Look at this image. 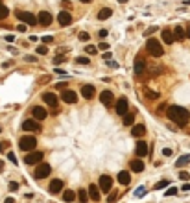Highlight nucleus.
<instances>
[{
    "instance_id": "f257e3e1",
    "label": "nucleus",
    "mask_w": 190,
    "mask_h": 203,
    "mask_svg": "<svg viewBox=\"0 0 190 203\" xmlns=\"http://www.w3.org/2000/svg\"><path fill=\"white\" fill-rule=\"evenodd\" d=\"M166 116L179 127H185L190 120V113L185 107H181V105H170L166 109Z\"/></svg>"
},
{
    "instance_id": "f03ea898",
    "label": "nucleus",
    "mask_w": 190,
    "mask_h": 203,
    "mask_svg": "<svg viewBox=\"0 0 190 203\" xmlns=\"http://www.w3.org/2000/svg\"><path fill=\"white\" fill-rule=\"evenodd\" d=\"M146 50L150 52V56H153V57H161V56L164 54V48L161 46V42L157 41V39H148Z\"/></svg>"
},
{
    "instance_id": "7ed1b4c3",
    "label": "nucleus",
    "mask_w": 190,
    "mask_h": 203,
    "mask_svg": "<svg viewBox=\"0 0 190 203\" xmlns=\"http://www.w3.org/2000/svg\"><path fill=\"white\" fill-rule=\"evenodd\" d=\"M35 146H37V138L35 137H31V135L20 137V141H19V148L20 149H24V152H31Z\"/></svg>"
},
{
    "instance_id": "20e7f679",
    "label": "nucleus",
    "mask_w": 190,
    "mask_h": 203,
    "mask_svg": "<svg viewBox=\"0 0 190 203\" xmlns=\"http://www.w3.org/2000/svg\"><path fill=\"white\" fill-rule=\"evenodd\" d=\"M17 19L20 20V22H24V24H30V26H33V24H39V20L35 15H31L30 11H17Z\"/></svg>"
},
{
    "instance_id": "39448f33",
    "label": "nucleus",
    "mask_w": 190,
    "mask_h": 203,
    "mask_svg": "<svg viewBox=\"0 0 190 203\" xmlns=\"http://www.w3.org/2000/svg\"><path fill=\"white\" fill-rule=\"evenodd\" d=\"M52 172V166L46 164V163H39L37 168H35V179H46Z\"/></svg>"
},
{
    "instance_id": "423d86ee",
    "label": "nucleus",
    "mask_w": 190,
    "mask_h": 203,
    "mask_svg": "<svg viewBox=\"0 0 190 203\" xmlns=\"http://www.w3.org/2000/svg\"><path fill=\"white\" fill-rule=\"evenodd\" d=\"M43 157H45L43 152H31V153L28 152L26 157H24V163L30 164V166H31V164H39V163H43Z\"/></svg>"
},
{
    "instance_id": "0eeeda50",
    "label": "nucleus",
    "mask_w": 190,
    "mask_h": 203,
    "mask_svg": "<svg viewBox=\"0 0 190 203\" xmlns=\"http://www.w3.org/2000/svg\"><path fill=\"white\" fill-rule=\"evenodd\" d=\"M72 15L68 13V11H59V15H57V22L61 24V26H70L72 24Z\"/></svg>"
},
{
    "instance_id": "6e6552de",
    "label": "nucleus",
    "mask_w": 190,
    "mask_h": 203,
    "mask_svg": "<svg viewBox=\"0 0 190 203\" xmlns=\"http://www.w3.org/2000/svg\"><path fill=\"white\" fill-rule=\"evenodd\" d=\"M98 187H100V190H102V192H109V190H111V187H113V179H111L109 175H102V177H100Z\"/></svg>"
},
{
    "instance_id": "1a4fd4ad",
    "label": "nucleus",
    "mask_w": 190,
    "mask_h": 203,
    "mask_svg": "<svg viewBox=\"0 0 190 203\" xmlns=\"http://www.w3.org/2000/svg\"><path fill=\"white\" fill-rule=\"evenodd\" d=\"M61 100L65 102V103H76L78 102V94L74 92V91H63Z\"/></svg>"
},
{
    "instance_id": "9d476101",
    "label": "nucleus",
    "mask_w": 190,
    "mask_h": 203,
    "mask_svg": "<svg viewBox=\"0 0 190 203\" xmlns=\"http://www.w3.org/2000/svg\"><path fill=\"white\" fill-rule=\"evenodd\" d=\"M133 68H135V74H137V76H142V74L146 72V61H144L142 57H137Z\"/></svg>"
},
{
    "instance_id": "9b49d317",
    "label": "nucleus",
    "mask_w": 190,
    "mask_h": 203,
    "mask_svg": "<svg viewBox=\"0 0 190 203\" xmlns=\"http://www.w3.org/2000/svg\"><path fill=\"white\" fill-rule=\"evenodd\" d=\"M100 102L105 105V107H111V105H113V102H114V98H113V92H111V91H103V92L100 94Z\"/></svg>"
},
{
    "instance_id": "f8f14e48",
    "label": "nucleus",
    "mask_w": 190,
    "mask_h": 203,
    "mask_svg": "<svg viewBox=\"0 0 190 203\" xmlns=\"http://www.w3.org/2000/svg\"><path fill=\"white\" fill-rule=\"evenodd\" d=\"M128 98H120L118 102H117V105H114V109H117V113L120 115V116H124L125 113H128Z\"/></svg>"
},
{
    "instance_id": "ddd939ff",
    "label": "nucleus",
    "mask_w": 190,
    "mask_h": 203,
    "mask_svg": "<svg viewBox=\"0 0 190 203\" xmlns=\"http://www.w3.org/2000/svg\"><path fill=\"white\" fill-rule=\"evenodd\" d=\"M37 20H39L41 26H50V24H52V15H50L48 11H41V13L37 15Z\"/></svg>"
},
{
    "instance_id": "4468645a",
    "label": "nucleus",
    "mask_w": 190,
    "mask_h": 203,
    "mask_svg": "<svg viewBox=\"0 0 190 203\" xmlns=\"http://www.w3.org/2000/svg\"><path fill=\"white\" fill-rule=\"evenodd\" d=\"M31 115H33L35 120H45L46 118V109L41 107V105H35V107L31 109Z\"/></svg>"
},
{
    "instance_id": "2eb2a0df",
    "label": "nucleus",
    "mask_w": 190,
    "mask_h": 203,
    "mask_svg": "<svg viewBox=\"0 0 190 203\" xmlns=\"http://www.w3.org/2000/svg\"><path fill=\"white\" fill-rule=\"evenodd\" d=\"M48 190L52 192V194H57V192H61V190H63V181H61V179H52Z\"/></svg>"
},
{
    "instance_id": "dca6fc26",
    "label": "nucleus",
    "mask_w": 190,
    "mask_h": 203,
    "mask_svg": "<svg viewBox=\"0 0 190 203\" xmlns=\"http://www.w3.org/2000/svg\"><path fill=\"white\" fill-rule=\"evenodd\" d=\"M81 94H83V98L91 100V98H94V94H96V89H94L92 85H83V87H81Z\"/></svg>"
},
{
    "instance_id": "f3484780",
    "label": "nucleus",
    "mask_w": 190,
    "mask_h": 203,
    "mask_svg": "<svg viewBox=\"0 0 190 203\" xmlns=\"http://www.w3.org/2000/svg\"><path fill=\"white\" fill-rule=\"evenodd\" d=\"M22 129L24 131H39L41 127H39V124L35 120H24L22 122Z\"/></svg>"
},
{
    "instance_id": "a211bd4d",
    "label": "nucleus",
    "mask_w": 190,
    "mask_h": 203,
    "mask_svg": "<svg viewBox=\"0 0 190 203\" xmlns=\"http://www.w3.org/2000/svg\"><path fill=\"white\" fill-rule=\"evenodd\" d=\"M89 194H91L89 198H91L92 201H100V198H102V196H100L102 190H100V187H96V185H91V187H89Z\"/></svg>"
},
{
    "instance_id": "6ab92c4d",
    "label": "nucleus",
    "mask_w": 190,
    "mask_h": 203,
    "mask_svg": "<svg viewBox=\"0 0 190 203\" xmlns=\"http://www.w3.org/2000/svg\"><path fill=\"white\" fill-rule=\"evenodd\" d=\"M135 152H137V155H139V157H144V155H148V153H150V149H148V144H146L144 141H140L139 144H137Z\"/></svg>"
},
{
    "instance_id": "aec40b11",
    "label": "nucleus",
    "mask_w": 190,
    "mask_h": 203,
    "mask_svg": "<svg viewBox=\"0 0 190 203\" xmlns=\"http://www.w3.org/2000/svg\"><path fill=\"white\" fill-rule=\"evenodd\" d=\"M163 41L166 42V45H172V42L175 41V35L172 30H163Z\"/></svg>"
},
{
    "instance_id": "412c9836",
    "label": "nucleus",
    "mask_w": 190,
    "mask_h": 203,
    "mask_svg": "<svg viewBox=\"0 0 190 203\" xmlns=\"http://www.w3.org/2000/svg\"><path fill=\"white\" fill-rule=\"evenodd\" d=\"M129 168L133 170V172H142V170H144V163L140 161V159H133V161L129 163Z\"/></svg>"
},
{
    "instance_id": "4be33fe9",
    "label": "nucleus",
    "mask_w": 190,
    "mask_h": 203,
    "mask_svg": "<svg viewBox=\"0 0 190 203\" xmlns=\"http://www.w3.org/2000/svg\"><path fill=\"white\" fill-rule=\"evenodd\" d=\"M43 100L48 103V105H57V96L54 92H45L43 94Z\"/></svg>"
},
{
    "instance_id": "5701e85b",
    "label": "nucleus",
    "mask_w": 190,
    "mask_h": 203,
    "mask_svg": "<svg viewBox=\"0 0 190 203\" xmlns=\"http://www.w3.org/2000/svg\"><path fill=\"white\" fill-rule=\"evenodd\" d=\"M131 135H133V137H142V135H146V127H144L142 124H137V126H133Z\"/></svg>"
},
{
    "instance_id": "b1692460",
    "label": "nucleus",
    "mask_w": 190,
    "mask_h": 203,
    "mask_svg": "<svg viewBox=\"0 0 190 203\" xmlns=\"http://www.w3.org/2000/svg\"><path fill=\"white\" fill-rule=\"evenodd\" d=\"M129 181H131L129 172H118V183L120 185H129Z\"/></svg>"
},
{
    "instance_id": "393cba45",
    "label": "nucleus",
    "mask_w": 190,
    "mask_h": 203,
    "mask_svg": "<svg viewBox=\"0 0 190 203\" xmlns=\"http://www.w3.org/2000/svg\"><path fill=\"white\" fill-rule=\"evenodd\" d=\"M63 199H65L67 203H72L74 199H76V192L74 190H65L63 192Z\"/></svg>"
},
{
    "instance_id": "a878e982",
    "label": "nucleus",
    "mask_w": 190,
    "mask_h": 203,
    "mask_svg": "<svg viewBox=\"0 0 190 203\" xmlns=\"http://www.w3.org/2000/svg\"><path fill=\"white\" fill-rule=\"evenodd\" d=\"M111 15H113V9H109V7H103V9H100L98 19H100V20H105V19H109Z\"/></svg>"
},
{
    "instance_id": "bb28decb",
    "label": "nucleus",
    "mask_w": 190,
    "mask_h": 203,
    "mask_svg": "<svg viewBox=\"0 0 190 203\" xmlns=\"http://www.w3.org/2000/svg\"><path fill=\"white\" fill-rule=\"evenodd\" d=\"M174 35H175V39H177V41H183V39L186 37V33H185V30H183L181 26H177V28L174 30Z\"/></svg>"
},
{
    "instance_id": "cd10ccee",
    "label": "nucleus",
    "mask_w": 190,
    "mask_h": 203,
    "mask_svg": "<svg viewBox=\"0 0 190 203\" xmlns=\"http://www.w3.org/2000/svg\"><path fill=\"white\" fill-rule=\"evenodd\" d=\"M135 122V115L133 113H125L124 115V126H133Z\"/></svg>"
},
{
    "instance_id": "c85d7f7f",
    "label": "nucleus",
    "mask_w": 190,
    "mask_h": 203,
    "mask_svg": "<svg viewBox=\"0 0 190 203\" xmlns=\"http://www.w3.org/2000/svg\"><path fill=\"white\" fill-rule=\"evenodd\" d=\"M78 198H79L81 203L89 201V199H91V198H89V190H78Z\"/></svg>"
},
{
    "instance_id": "c756f323",
    "label": "nucleus",
    "mask_w": 190,
    "mask_h": 203,
    "mask_svg": "<svg viewBox=\"0 0 190 203\" xmlns=\"http://www.w3.org/2000/svg\"><path fill=\"white\" fill-rule=\"evenodd\" d=\"M186 163H190V155H181V157L177 159V163H175V164H177V166H185Z\"/></svg>"
},
{
    "instance_id": "7c9ffc66",
    "label": "nucleus",
    "mask_w": 190,
    "mask_h": 203,
    "mask_svg": "<svg viewBox=\"0 0 190 203\" xmlns=\"http://www.w3.org/2000/svg\"><path fill=\"white\" fill-rule=\"evenodd\" d=\"M7 15H9V9H7L4 4H0V20H4Z\"/></svg>"
},
{
    "instance_id": "2f4dec72",
    "label": "nucleus",
    "mask_w": 190,
    "mask_h": 203,
    "mask_svg": "<svg viewBox=\"0 0 190 203\" xmlns=\"http://www.w3.org/2000/svg\"><path fill=\"white\" fill-rule=\"evenodd\" d=\"M146 98H148V100H157V98H159V92H155V91H146Z\"/></svg>"
},
{
    "instance_id": "473e14b6",
    "label": "nucleus",
    "mask_w": 190,
    "mask_h": 203,
    "mask_svg": "<svg viewBox=\"0 0 190 203\" xmlns=\"http://www.w3.org/2000/svg\"><path fill=\"white\" fill-rule=\"evenodd\" d=\"M168 185H170V181H168V179H163V181H159V183H155V188L161 190V188H164V187H168Z\"/></svg>"
},
{
    "instance_id": "72a5a7b5",
    "label": "nucleus",
    "mask_w": 190,
    "mask_h": 203,
    "mask_svg": "<svg viewBox=\"0 0 190 203\" xmlns=\"http://www.w3.org/2000/svg\"><path fill=\"white\" fill-rule=\"evenodd\" d=\"M37 54L39 56H46L48 54V46H37Z\"/></svg>"
},
{
    "instance_id": "f704fd0d",
    "label": "nucleus",
    "mask_w": 190,
    "mask_h": 203,
    "mask_svg": "<svg viewBox=\"0 0 190 203\" xmlns=\"http://www.w3.org/2000/svg\"><path fill=\"white\" fill-rule=\"evenodd\" d=\"M144 194H146V188H144V187H139V188L135 190V196H137V198H142Z\"/></svg>"
},
{
    "instance_id": "c9c22d12",
    "label": "nucleus",
    "mask_w": 190,
    "mask_h": 203,
    "mask_svg": "<svg viewBox=\"0 0 190 203\" xmlns=\"http://www.w3.org/2000/svg\"><path fill=\"white\" fill-rule=\"evenodd\" d=\"M175 194H177V188L175 187H170V188L164 192V196H175Z\"/></svg>"
},
{
    "instance_id": "e433bc0d",
    "label": "nucleus",
    "mask_w": 190,
    "mask_h": 203,
    "mask_svg": "<svg viewBox=\"0 0 190 203\" xmlns=\"http://www.w3.org/2000/svg\"><path fill=\"white\" fill-rule=\"evenodd\" d=\"M78 37H79V41H89V39H91V35L87 33V31H79Z\"/></svg>"
},
{
    "instance_id": "4c0bfd02",
    "label": "nucleus",
    "mask_w": 190,
    "mask_h": 203,
    "mask_svg": "<svg viewBox=\"0 0 190 203\" xmlns=\"http://www.w3.org/2000/svg\"><path fill=\"white\" fill-rule=\"evenodd\" d=\"M85 52H87L89 56H94V54L98 52V48H96V46H87V48H85Z\"/></svg>"
},
{
    "instance_id": "58836bf2",
    "label": "nucleus",
    "mask_w": 190,
    "mask_h": 203,
    "mask_svg": "<svg viewBox=\"0 0 190 203\" xmlns=\"http://www.w3.org/2000/svg\"><path fill=\"white\" fill-rule=\"evenodd\" d=\"M98 48H100V50H103V52H107V50H109V45H107V42H100Z\"/></svg>"
},
{
    "instance_id": "ea45409f",
    "label": "nucleus",
    "mask_w": 190,
    "mask_h": 203,
    "mask_svg": "<svg viewBox=\"0 0 190 203\" xmlns=\"http://www.w3.org/2000/svg\"><path fill=\"white\" fill-rule=\"evenodd\" d=\"M7 159H9L11 163H15V164H17V157H15V153H13V152H9V153H7Z\"/></svg>"
},
{
    "instance_id": "a19ab883",
    "label": "nucleus",
    "mask_w": 190,
    "mask_h": 203,
    "mask_svg": "<svg viewBox=\"0 0 190 203\" xmlns=\"http://www.w3.org/2000/svg\"><path fill=\"white\" fill-rule=\"evenodd\" d=\"M76 63H79V65H87L89 59H87V57H78V59H76Z\"/></svg>"
},
{
    "instance_id": "79ce46f5",
    "label": "nucleus",
    "mask_w": 190,
    "mask_h": 203,
    "mask_svg": "<svg viewBox=\"0 0 190 203\" xmlns=\"http://www.w3.org/2000/svg\"><path fill=\"white\" fill-rule=\"evenodd\" d=\"M52 41H54V37H52V35H46V37H43V42H45V45H50Z\"/></svg>"
},
{
    "instance_id": "37998d69",
    "label": "nucleus",
    "mask_w": 190,
    "mask_h": 203,
    "mask_svg": "<svg viewBox=\"0 0 190 203\" xmlns=\"http://www.w3.org/2000/svg\"><path fill=\"white\" fill-rule=\"evenodd\" d=\"M179 177H181V179H190V175H188V172H181V174H179Z\"/></svg>"
},
{
    "instance_id": "c03bdc74",
    "label": "nucleus",
    "mask_w": 190,
    "mask_h": 203,
    "mask_svg": "<svg viewBox=\"0 0 190 203\" xmlns=\"http://www.w3.org/2000/svg\"><path fill=\"white\" fill-rule=\"evenodd\" d=\"M117 198H118V194H117V192H113V194L109 196V203H113V201H114V199H117Z\"/></svg>"
},
{
    "instance_id": "a18cd8bd",
    "label": "nucleus",
    "mask_w": 190,
    "mask_h": 203,
    "mask_svg": "<svg viewBox=\"0 0 190 203\" xmlns=\"http://www.w3.org/2000/svg\"><path fill=\"white\" fill-rule=\"evenodd\" d=\"M98 33H100V37L103 39V37H107V33H109V31H107V30H100V31H98Z\"/></svg>"
},
{
    "instance_id": "49530a36",
    "label": "nucleus",
    "mask_w": 190,
    "mask_h": 203,
    "mask_svg": "<svg viewBox=\"0 0 190 203\" xmlns=\"http://www.w3.org/2000/svg\"><path fill=\"white\" fill-rule=\"evenodd\" d=\"M163 153H164L166 157H170V155H172V149H170V148H164V149H163Z\"/></svg>"
},
{
    "instance_id": "de8ad7c7",
    "label": "nucleus",
    "mask_w": 190,
    "mask_h": 203,
    "mask_svg": "<svg viewBox=\"0 0 190 203\" xmlns=\"http://www.w3.org/2000/svg\"><path fill=\"white\" fill-rule=\"evenodd\" d=\"M26 61H30V63H35V61H37V57H35V56H26Z\"/></svg>"
},
{
    "instance_id": "09e8293b",
    "label": "nucleus",
    "mask_w": 190,
    "mask_h": 203,
    "mask_svg": "<svg viewBox=\"0 0 190 203\" xmlns=\"http://www.w3.org/2000/svg\"><path fill=\"white\" fill-rule=\"evenodd\" d=\"M17 188H19V185H17V183H9V190H11V192H15Z\"/></svg>"
},
{
    "instance_id": "8fccbe9b",
    "label": "nucleus",
    "mask_w": 190,
    "mask_h": 203,
    "mask_svg": "<svg viewBox=\"0 0 190 203\" xmlns=\"http://www.w3.org/2000/svg\"><path fill=\"white\" fill-rule=\"evenodd\" d=\"M153 31H157V28H155V26H153V28H148V31H146V35H151Z\"/></svg>"
},
{
    "instance_id": "3c124183",
    "label": "nucleus",
    "mask_w": 190,
    "mask_h": 203,
    "mask_svg": "<svg viewBox=\"0 0 190 203\" xmlns=\"http://www.w3.org/2000/svg\"><path fill=\"white\" fill-rule=\"evenodd\" d=\"M111 59V54H109V52H105V54H103V61H109Z\"/></svg>"
},
{
    "instance_id": "603ef678",
    "label": "nucleus",
    "mask_w": 190,
    "mask_h": 203,
    "mask_svg": "<svg viewBox=\"0 0 190 203\" xmlns=\"http://www.w3.org/2000/svg\"><path fill=\"white\" fill-rule=\"evenodd\" d=\"M56 72L61 74V76H67V72H65V70H61V68H56Z\"/></svg>"
},
{
    "instance_id": "864d4df0",
    "label": "nucleus",
    "mask_w": 190,
    "mask_h": 203,
    "mask_svg": "<svg viewBox=\"0 0 190 203\" xmlns=\"http://www.w3.org/2000/svg\"><path fill=\"white\" fill-rule=\"evenodd\" d=\"M17 30H19V31H26V26H24V22H22V24H20V26H19Z\"/></svg>"
},
{
    "instance_id": "5fc2aeb1",
    "label": "nucleus",
    "mask_w": 190,
    "mask_h": 203,
    "mask_svg": "<svg viewBox=\"0 0 190 203\" xmlns=\"http://www.w3.org/2000/svg\"><path fill=\"white\" fill-rule=\"evenodd\" d=\"M56 87H57V89H65V87H67V83H57Z\"/></svg>"
},
{
    "instance_id": "6e6d98bb",
    "label": "nucleus",
    "mask_w": 190,
    "mask_h": 203,
    "mask_svg": "<svg viewBox=\"0 0 190 203\" xmlns=\"http://www.w3.org/2000/svg\"><path fill=\"white\" fill-rule=\"evenodd\" d=\"M183 190H185V192L190 190V183H185V185H183Z\"/></svg>"
},
{
    "instance_id": "4d7b16f0",
    "label": "nucleus",
    "mask_w": 190,
    "mask_h": 203,
    "mask_svg": "<svg viewBox=\"0 0 190 203\" xmlns=\"http://www.w3.org/2000/svg\"><path fill=\"white\" fill-rule=\"evenodd\" d=\"M4 203H15V199H13V198H7V199H6Z\"/></svg>"
},
{
    "instance_id": "13d9d810",
    "label": "nucleus",
    "mask_w": 190,
    "mask_h": 203,
    "mask_svg": "<svg viewBox=\"0 0 190 203\" xmlns=\"http://www.w3.org/2000/svg\"><path fill=\"white\" fill-rule=\"evenodd\" d=\"M2 170H4V163H2V161H0V172H2Z\"/></svg>"
},
{
    "instance_id": "bf43d9fd",
    "label": "nucleus",
    "mask_w": 190,
    "mask_h": 203,
    "mask_svg": "<svg viewBox=\"0 0 190 203\" xmlns=\"http://www.w3.org/2000/svg\"><path fill=\"white\" fill-rule=\"evenodd\" d=\"M185 33H186V37H190V28H188V30L185 31Z\"/></svg>"
},
{
    "instance_id": "052dcab7",
    "label": "nucleus",
    "mask_w": 190,
    "mask_h": 203,
    "mask_svg": "<svg viewBox=\"0 0 190 203\" xmlns=\"http://www.w3.org/2000/svg\"><path fill=\"white\" fill-rule=\"evenodd\" d=\"M81 2H83V4H89V2H91V0H81Z\"/></svg>"
},
{
    "instance_id": "680f3d73",
    "label": "nucleus",
    "mask_w": 190,
    "mask_h": 203,
    "mask_svg": "<svg viewBox=\"0 0 190 203\" xmlns=\"http://www.w3.org/2000/svg\"><path fill=\"white\" fill-rule=\"evenodd\" d=\"M118 2H122V4H124V2H128V0H118Z\"/></svg>"
},
{
    "instance_id": "e2e57ef3",
    "label": "nucleus",
    "mask_w": 190,
    "mask_h": 203,
    "mask_svg": "<svg viewBox=\"0 0 190 203\" xmlns=\"http://www.w3.org/2000/svg\"><path fill=\"white\" fill-rule=\"evenodd\" d=\"M0 152H2V142H0Z\"/></svg>"
},
{
    "instance_id": "0e129e2a",
    "label": "nucleus",
    "mask_w": 190,
    "mask_h": 203,
    "mask_svg": "<svg viewBox=\"0 0 190 203\" xmlns=\"http://www.w3.org/2000/svg\"><path fill=\"white\" fill-rule=\"evenodd\" d=\"M0 131H2V127H0Z\"/></svg>"
},
{
    "instance_id": "69168bd1",
    "label": "nucleus",
    "mask_w": 190,
    "mask_h": 203,
    "mask_svg": "<svg viewBox=\"0 0 190 203\" xmlns=\"http://www.w3.org/2000/svg\"><path fill=\"white\" fill-rule=\"evenodd\" d=\"M0 4H2V2H0Z\"/></svg>"
}]
</instances>
